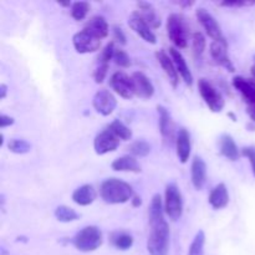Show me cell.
I'll return each mask as SVG.
<instances>
[{
    "instance_id": "cell-1",
    "label": "cell",
    "mask_w": 255,
    "mask_h": 255,
    "mask_svg": "<svg viewBox=\"0 0 255 255\" xmlns=\"http://www.w3.org/2000/svg\"><path fill=\"white\" fill-rule=\"evenodd\" d=\"M164 206L159 194L152 197L149 204V227L151 233L147 239L149 255H167L169 248V227L164 219Z\"/></svg>"
},
{
    "instance_id": "cell-2",
    "label": "cell",
    "mask_w": 255,
    "mask_h": 255,
    "mask_svg": "<svg viewBox=\"0 0 255 255\" xmlns=\"http://www.w3.org/2000/svg\"><path fill=\"white\" fill-rule=\"evenodd\" d=\"M100 196L109 204H124L133 198V189L119 178L105 179L100 187Z\"/></svg>"
},
{
    "instance_id": "cell-3",
    "label": "cell",
    "mask_w": 255,
    "mask_h": 255,
    "mask_svg": "<svg viewBox=\"0 0 255 255\" xmlns=\"http://www.w3.org/2000/svg\"><path fill=\"white\" fill-rule=\"evenodd\" d=\"M75 248L84 253H90L102 246V232L96 226H87L77 232L72 239Z\"/></svg>"
},
{
    "instance_id": "cell-4",
    "label": "cell",
    "mask_w": 255,
    "mask_h": 255,
    "mask_svg": "<svg viewBox=\"0 0 255 255\" xmlns=\"http://www.w3.org/2000/svg\"><path fill=\"white\" fill-rule=\"evenodd\" d=\"M164 213L172 222L181 219L183 214V197L176 183H169L164 192Z\"/></svg>"
},
{
    "instance_id": "cell-5",
    "label": "cell",
    "mask_w": 255,
    "mask_h": 255,
    "mask_svg": "<svg viewBox=\"0 0 255 255\" xmlns=\"http://www.w3.org/2000/svg\"><path fill=\"white\" fill-rule=\"evenodd\" d=\"M167 34L177 49H186L188 45V31L182 15H169L167 19Z\"/></svg>"
},
{
    "instance_id": "cell-6",
    "label": "cell",
    "mask_w": 255,
    "mask_h": 255,
    "mask_svg": "<svg viewBox=\"0 0 255 255\" xmlns=\"http://www.w3.org/2000/svg\"><path fill=\"white\" fill-rule=\"evenodd\" d=\"M198 90L202 99H203V101L206 102V105L208 106V109L211 110L212 112L218 114V112L223 111L224 106H226V101H224L221 92H218V90H217L208 80H199Z\"/></svg>"
},
{
    "instance_id": "cell-7",
    "label": "cell",
    "mask_w": 255,
    "mask_h": 255,
    "mask_svg": "<svg viewBox=\"0 0 255 255\" xmlns=\"http://www.w3.org/2000/svg\"><path fill=\"white\" fill-rule=\"evenodd\" d=\"M196 16L197 20H198V21L201 22L202 26H203V29L206 30L207 35H208L209 37H212L213 41L227 44L226 36L223 35V31H222L218 21H217L216 17H214L211 12L207 11L204 7H199V9L196 10Z\"/></svg>"
},
{
    "instance_id": "cell-8",
    "label": "cell",
    "mask_w": 255,
    "mask_h": 255,
    "mask_svg": "<svg viewBox=\"0 0 255 255\" xmlns=\"http://www.w3.org/2000/svg\"><path fill=\"white\" fill-rule=\"evenodd\" d=\"M72 44L79 54H91L101 47V40L84 29L74 35Z\"/></svg>"
},
{
    "instance_id": "cell-9",
    "label": "cell",
    "mask_w": 255,
    "mask_h": 255,
    "mask_svg": "<svg viewBox=\"0 0 255 255\" xmlns=\"http://www.w3.org/2000/svg\"><path fill=\"white\" fill-rule=\"evenodd\" d=\"M110 86L122 99L131 100L134 96V87L132 77H129L126 72L117 71L110 77Z\"/></svg>"
},
{
    "instance_id": "cell-10",
    "label": "cell",
    "mask_w": 255,
    "mask_h": 255,
    "mask_svg": "<svg viewBox=\"0 0 255 255\" xmlns=\"http://www.w3.org/2000/svg\"><path fill=\"white\" fill-rule=\"evenodd\" d=\"M92 106L97 114L102 116H110L117 106V100L109 90L101 89L95 94L92 100Z\"/></svg>"
},
{
    "instance_id": "cell-11",
    "label": "cell",
    "mask_w": 255,
    "mask_h": 255,
    "mask_svg": "<svg viewBox=\"0 0 255 255\" xmlns=\"http://www.w3.org/2000/svg\"><path fill=\"white\" fill-rule=\"evenodd\" d=\"M119 146L120 139L109 128L100 132L94 139V149L100 156L116 151Z\"/></svg>"
},
{
    "instance_id": "cell-12",
    "label": "cell",
    "mask_w": 255,
    "mask_h": 255,
    "mask_svg": "<svg viewBox=\"0 0 255 255\" xmlns=\"http://www.w3.org/2000/svg\"><path fill=\"white\" fill-rule=\"evenodd\" d=\"M129 27L138 35L139 37L144 40L148 44H156L157 42V37L154 35V32L152 31V27L149 26L148 22L141 16L137 11L132 12L131 17L128 20Z\"/></svg>"
},
{
    "instance_id": "cell-13",
    "label": "cell",
    "mask_w": 255,
    "mask_h": 255,
    "mask_svg": "<svg viewBox=\"0 0 255 255\" xmlns=\"http://www.w3.org/2000/svg\"><path fill=\"white\" fill-rule=\"evenodd\" d=\"M132 81H133L134 95L141 99H151L154 95V86L151 80L141 71H136L132 75Z\"/></svg>"
},
{
    "instance_id": "cell-14",
    "label": "cell",
    "mask_w": 255,
    "mask_h": 255,
    "mask_svg": "<svg viewBox=\"0 0 255 255\" xmlns=\"http://www.w3.org/2000/svg\"><path fill=\"white\" fill-rule=\"evenodd\" d=\"M209 51H211V56L213 57V60L217 64L226 67L231 72L236 71V67H234L233 62H232V60L228 56V44L212 41L211 46H209Z\"/></svg>"
},
{
    "instance_id": "cell-15",
    "label": "cell",
    "mask_w": 255,
    "mask_h": 255,
    "mask_svg": "<svg viewBox=\"0 0 255 255\" xmlns=\"http://www.w3.org/2000/svg\"><path fill=\"white\" fill-rule=\"evenodd\" d=\"M156 59L158 61V64L161 65V67L163 69L164 74L168 77L169 82H171L172 87L176 89L179 84V75L178 71H177L176 66H174V62L172 60V57L167 54L163 50H159V51L156 52Z\"/></svg>"
},
{
    "instance_id": "cell-16",
    "label": "cell",
    "mask_w": 255,
    "mask_h": 255,
    "mask_svg": "<svg viewBox=\"0 0 255 255\" xmlns=\"http://www.w3.org/2000/svg\"><path fill=\"white\" fill-rule=\"evenodd\" d=\"M191 179L192 184L197 191L203 189L207 182V164L202 157L196 156L192 161L191 166Z\"/></svg>"
},
{
    "instance_id": "cell-17",
    "label": "cell",
    "mask_w": 255,
    "mask_h": 255,
    "mask_svg": "<svg viewBox=\"0 0 255 255\" xmlns=\"http://www.w3.org/2000/svg\"><path fill=\"white\" fill-rule=\"evenodd\" d=\"M169 56L173 60L174 66H176L178 75L182 77V80L188 86H192L193 85V75H192L191 70H189L188 65H187L186 59L181 54V51L178 49H176V47H169Z\"/></svg>"
},
{
    "instance_id": "cell-18",
    "label": "cell",
    "mask_w": 255,
    "mask_h": 255,
    "mask_svg": "<svg viewBox=\"0 0 255 255\" xmlns=\"http://www.w3.org/2000/svg\"><path fill=\"white\" fill-rule=\"evenodd\" d=\"M191 149H192V143H191V136H189V132L186 128H181L177 133L176 138V151H177V157H178L179 162L181 163H187L191 156Z\"/></svg>"
},
{
    "instance_id": "cell-19",
    "label": "cell",
    "mask_w": 255,
    "mask_h": 255,
    "mask_svg": "<svg viewBox=\"0 0 255 255\" xmlns=\"http://www.w3.org/2000/svg\"><path fill=\"white\" fill-rule=\"evenodd\" d=\"M84 29L86 30V31L91 32V34L95 35L96 37H99L100 40L107 37V35H109L110 32L109 24H107L106 19H105L104 16H101V15H95V16H92L91 19L87 21V24L85 25Z\"/></svg>"
},
{
    "instance_id": "cell-20",
    "label": "cell",
    "mask_w": 255,
    "mask_h": 255,
    "mask_svg": "<svg viewBox=\"0 0 255 255\" xmlns=\"http://www.w3.org/2000/svg\"><path fill=\"white\" fill-rule=\"evenodd\" d=\"M208 202L214 209L226 208L229 203V193L226 184L219 183L218 186L214 187L209 194Z\"/></svg>"
},
{
    "instance_id": "cell-21",
    "label": "cell",
    "mask_w": 255,
    "mask_h": 255,
    "mask_svg": "<svg viewBox=\"0 0 255 255\" xmlns=\"http://www.w3.org/2000/svg\"><path fill=\"white\" fill-rule=\"evenodd\" d=\"M96 197L97 193L94 187L91 184H84V186L75 189L74 193H72V201L79 206L86 207L94 203Z\"/></svg>"
},
{
    "instance_id": "cell-22",
    "label": "cell",
    "mask_w": 255,
    "mask_h": 255,
    "mask_svg": "<svg viewBox=\"0 0 255 255\" xmlns=\"http://www.w3.org/2000/svg\"><path fill=\"white\" fill-rule=\"evenodd\" d=\"M157 111H158L159 116V131H161V134L163 136V138H166L167 141L173 138L174 134V125L173 121L171 119V115L167 111L166 107L163 106H157Z\"/></svg>"
},
{
    "instance_id": "cell-23",
    "label": "cell",
    "mask_w": 255,
    "mask_h": 255,
    "mask_svg": "<svg viewBox=\"0 0 255 255\" xmlns=\"http://www.w3.org/2000/svg\"><path fill=\"white\" fill-rule=\"evenodd\" d=\"M233 86L242 94V96L249 102V105H255V82L249 81L242 76H236L233 79Z\"/></svg>"
},
{
    "instance_id": "cell-24",
    "label": "cell",
    "mask_w": 255,
    "mask_h": 255,
    "mask_svg": "<svg viewBox=\"0 0 255 255\" xmlns=\"http://www.w3.org/2000/svg\"><path fill=\"white\" fill-rule=\"evenodd\" d=\"M111 167L114 171L117 172H131V173H139L141 172V166L133 156L120 157L112 162Z\"/></svg>"
},
{
    "instance_id": "cell-25",
    "label": "cell",
    "mask_w": 255,
    "mask_h": 255,
    "mask_svg": "<svg viewBox=\"0 0 255 255\" xmlns=\"http://www.w3.org/2000/svg\"><path fill=\"white\" fill-rule=\"evenodd\" d=\"M219 148H221V153L229 161L234 162L239 158L238 146H237L233 137L229 136V134H223L221 137V139H219Z\"/></svg>"
},
{
    "instance_id": "cell-26",
    "label": "cell",
    "mask_w": 255,
    "mask_h": 255,
    "mask_svg": "<svg viewBox=\"0 0 255 255\" xmlns=\"http://www.w3.org/2000/svg\"><path fill=\"white\" fill-rule=\"evenodd\" d=\"M137 6H138L139 9L137 12H138V14L141 15L147 22H148L149 26L153 27V29H157V27L161 25V20H159V17L157 16L156 10L153 9L152 4H149V2H146V1H138L137 2Z\"/></svg>"
},
{
    "instance_id": "cell-27",
    "label": "cell",
    "mask_w": 255,
    "mask_h": 255,
    "mask_svg": "<svg viewBox=\"0 0 255 255\" xmlns=\"http://www.w3.org/2000/svg\"><path fill=\"white\" fill-rule=\"evenodd\" d=\"M111 243L119 251H128L133 246V237L126 232H116L111 234Z\"/></svg>"
},
{
    "instance_id": "cell-28",
    "label": "cell",
    "mask_w": 255,
    "mask_h": 255,
    "mask_svg": "<svg viewBox=\"0 0 255 255\" xmlns=\"http://www.w3.org/2000/svg\"><path fill=\"white\" fill-rule=\"evenodd\" d=\"M109 129L120 139V141H129L132 138V131L120 120H114L109 125Z\"/></svg>"
},
{
    "instance_id": "cell-29",
    "label": "cell",
    "mask_w": 255,
    "mask_h": 255,
    "mask_svg": "<svg viewBox=\"0 0 255 255\" xmlns=\"http://www.w3.org/2000/svg\"><path fill=\"white\" fill-rule=\"evenodd\" d=\"M55 217L59 222L62 223H70V222H75L80 218L79 213L71 207L67 206H59L55 209Z\"/></svg>"
},
{
    "instance_id": "cell-30",
    "label": "cell",
    "mask_w": 255,
    "mask_h": 255,
    "mask_svg": "<svg viewBox=\"0 0 255 255\" xmlns=\"http://www.w3.org/2000/svg\"><path fill=\"white\" fill-rule=\"evenodd\" d=\"M204 244H206V233L203 231L197 232L193 242L189 246L188 255H204Z\"/></svg>"
},
{
    "instance_id": "cell-31",
    "label": "cell",
    "mask_w": 255,
    "mask_h": 255,
    "mask_svg": "<svg viewBox=\"0 0 255 255\" xmlns=\"http://www.w3.org/2000/svg\"><path fill=\"white\" fill-rule=\"evenodd\" d=\"M7 148H9V151L12 152V153L24 154L31 151V144L27 141H25V139L12 138L10 139L9 143H7Z\"/></svg>"
},
{
    "instance_id": "cell-32",
    "label": "cell",
    "mask_w": 255,
    "mask_h": 255,
    "mask_svg": "<svg viewBox=\"0 0 255 255\" xmlns=\"http://www.w3.org/2000/svg\"><path fill=\"white\" fill-rule=\"evenodd\" d=\"M90 11V4L86 1H76L72 2L71 6V16L76 21H81L87 16Z\"/></svg>"
},
{
    "instance_id": "cell-33",
    "label": "cell",
    "mask_w": 255,
    "mask_h": 255,
    "mask_svg": "<svg viewBox=\"0 0 255 255\" xmlns=\"http://www.w3.org/2000/svg\"><path fill=\"white\" fill-rule=\"evenodd\" d=\"M129 152L136 157H146L151 152V146H149L148 142L143 141V139H139V141L133 142L129 146Z\"/></svg>"
},
{
    "instance_id": "cell-34",
    "label": "cell",
    "mask_w": 255,
    "mask_h": 255,
    "mask_svg": "<svg viewBox=\"0 0 255 255\" xmlns=\"http://www.w3.org/2000/svg\"><path fill=\"white\" fill-rule=\"evenodd\" d=\"M192 45H193V51L197 56H201L202 54L206 50V37L202 34L201 31H197L193 34V37H192Z\"/></svg>"
},
{
    "instance_id": "cell-35",
    "label": "cell",
    "mask_w": 255,
    "mask_h": 255,
    "mask_svg": "<svg viewBox=\"0 0 255 255\" xmlns=\"http://www.w3.org/2000/svg\"><path fill=\"white\" fill-rule=\"evenodd\" d=\"M115 51H116V49H115L114 41L109 42V44L104 47V50L101 51V54H100V56H99L100 64H110V61H111V60H114Z\"/></svg>"
},
{
    "instance_id": "cell-36",
    "label": "cell",
    "mask_w": 255,
    "mask_h": 255,
    "mask_svg": "<svg viewBox=\"0 0 255 255\" xmlns=\"http://www.w3.org/2000/svg\"><path fill=\"white\" fill-rule=\"evenodd\" d=\"M114 61L121 67H128L131 65V59H129L128 54L121 49H116L114 55Z\"/></svg>"
},
{
    "instance_id": "cell-37",
    "label": "cell",
    "mask_w": 255,
    "mask_h": 255,
    "mask_svg": "<svg viewBox=\"0 0 255 255\" xmlns=\"http://www.w3.org/2000/svg\"><path fill=\"white\" fill-rule=\"evenodd\" d=\"M109 72V64H99L94 72V79L97 84H102Z\"/></svg>"
},
{
    "instance_id": "cell-38",
    "label": "cell",
    "mask_w": 255,
    "mask_h": 255,
    "mask_svg": "<svg viewBox=\"0 0 255 255\" xmlns=\"http://www.w3.org/2000/svg\"><path fill=\"white\" fill-rule=\"evenodd\" d=\"M242 154L249 159V162L252 164V171H253V174L255 177V147H244L242 149Z\"/></svg>"
},
{
    "instance_id": "cell-39",
    "label": "cell",
    "mask_w": 255,
    "mask_h": 255,
    "mask_svg": "<svg viewBox=\"0 0 255 255\" xmlns=\"http://www.w3.org/2000/svg\"><path fill=\"white\" fill-rule=\"evenodd\" d=\"M219 5L227 7H243L255 5V1H222L219 2Z\"/></svg>"
},
{
    "instance_id": "cell-40",
    "label": "cell",
    "mask_w": 255,
    "mask_h": 255,
    "mask_svg": "<svg viewBox=\"0 0 255 255\" xmlns=\"http://www.w3.org/2000/svg\"><path fill=\"white\" fill-rule=\"evenodd\" d=\"M114 36H115V40H117L120 44L122 45L126 44V35H125L124 30H122L121 27L119 26L114 27Z\"/></svg>"
},
{
    "instance_id": "cell-41",
    "label": "cell",
    "mask_w": 255,
    "mask_h": 255,
    "mask_svg": "<svg viewBox=\"0 0 255 255\" xmlns=\"http://www.w3.org/2000/svg\"><path fill=\"white\" fill-rule=\"evenodd\" d=\"M14 122L15 120L12 117L7 116V115H0V128L1 129L11 126V125H14Z\"/></svg>"
},
{
    "instance_id": "cell-42",
    "label": "cell",
    "mask_w": 255,
    "mask_h": 255,
    "mask_svg": "<svg viewBox=\"0 0 255 255\" xmlns=\"http://www.w3.org/2000/svg\"><path fill=\"white\" fill-rule=\"evenodd\" d=\"M247 112H248L249 117L252 119V121L255 122V105H249L248 109H247Z\"/></svg>"
},
{
    "instance_id": "cell-43",
    "label": "cell",
    "mask_w": 255,
    "mask_h": 255,
    "mask_svg": "<svg viewBox=\"0 0 255 255\" xmlns=\"http://www.w3.org/2000/svg\"><path fill=\"white\" fill-rule=\"evenodd\" d=\"M6 94H7V86L5 84H1L0 85V99L4 100L5 97H6Z\"/></svg>"
},
{
    "instance_id": "cell-44",
    "label": "cell",
    "mask_w": 255,
    "mask_h": 255,
    "mask_svg": "<svg viewBox=\"0 0 255 255\" xmlns=\"http://www.w3.org/2000/svg\"><path fill=\"white\" fill-rule=\"evenodd\" d=\"M132 203H133V207H139V206H141V204H142L141 197L134 196L133 198H132Z\"/></svg>"
},
{
    "instance_id": "cell-45",
    "label": "cell",
    "mask_w": 255,
    "mask_h": 255,
    "mask_svg": "<svg viewBox=\"0 0 255 255\" xmlns=\"http://www.w3.org/2000/svg\"><path fill=\"white\" fill-rule=\"evenodd\" d=\"M251 72H252V75H253V77L255 79V64L251 67Z\"/></svg>"
},
{
    "instance_id": "cell-46",
    "label": "cell",
    "mask_w": 255,
    "mask_h": 255,
    "mask_svg": "<svg viewBox=\"0 0 255 255\" xmlns=\"http://www.w3.org/2000/svg\"><path fill=\"white\" fill-rule=\"evenodd\" d=\"M254 64H255V56H254Z\"/></svg>"
}]
</instances>
